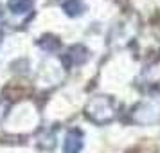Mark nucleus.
<instances>
[{
    "label": "nucleus",
    "mask_w": 160,
    "mask_h": 153,
    "mask_svg": "<svg viewBox=\"0 0 160 153\" xmlns=\"http://www.w3.org/2000/svg\"><path fill=\"white\" fill-rule=\"evenodd\" d=\"M81 148H83V133L79 130L68 131V135L65 137V144H63L65 153H79Z\"/></svg>",
    "instance_id": "obj_1"
},
{
    "label": "nucleus",
    "mask_w": 160,
    "mask_h": 153,
    "mask_svg": "<svg viewBox=\"0 0 160 153\" xmlns=\"http://www.w3.org/2000/svg\"><path fill=\"white\" fill-rule=\"evenodd\" d=\"M32 4H34V0H9V9L15 15H23L32 9Z\"/></svg>",
    "instance_id": "obj_2"
},
{
    "label": "nucleus",
    "mask_w": 160,
    "mask_h": 153,
    "mask_svg": "<svg viewBox=\"0 0 160 153\" xmlns=\"http://www.w3.org/2000/svg\"><path fill=\"white\" fill-rule=\"evenodd\" d=\"M59 4H61V8L65 9L67 15H70V16L79 15L81 9H83L81 0H59Z\"/></svg>",
    "instance_id": "obj_3"
}]
</instances>
